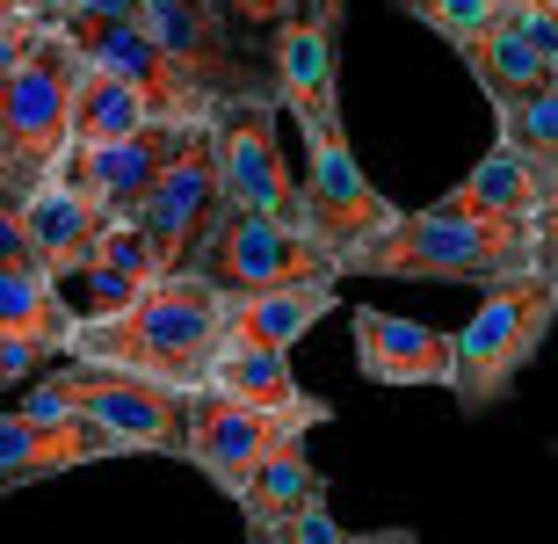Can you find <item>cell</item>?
<instances>
[{
  "label": "cell",
  "mask_w": 558,
  "mask_h": 544,
  "mask_svg": "<svg viewBox=\"0 0 558 544\" xmlns=\"http://www.w3.org/2000/svg\"><path fill=\"white\" fill-rule=\"evenodd\" d=\"M65 356L73 363H109V371L153 377L167 392H210V371L226 356V291L196 269L160 276L153 291H138L124 313L102 319H73L65 335Z\"/></svg>",
  "instance_id": "cell-1"
},
{
  "label": "cell",
  "mask_w": 558,
  "mask_h": 544,
  "mask_svg": "<svg viewBox=\"0 0 558 544\" xmlns=\"http://www.w3.org/2000/svg\"><path fill=\"white\" fill-rule=\"evenodd\" d=\"M537 269V232L464 218V210H392V226L341 254V276H407V283H515Z\"/></svg>",
  "instance_id": "cell-2"
},
{
  "label": "cell",
  "mask_w": 558,
  "mask_h": 544,
  "mask_svg": "<svg viewBox=\"0 0 558 544\" xmlns=\"http://www.w3.org/2000/svg\"><path fill=\"white\" fill-rule=\"evenodd\" d=\"M22 414H81L124 443V458H182L189 443V399L153 385V377L109 371V363H73L22 385Z\"/></svg>",
  "instance_id": "cell-3"
},
{
  "label": "cell",
  "mask_w": 558,
  "mask_h": 544,
  "mask_svg": "<svg viewBox=\"0 0 558 544\" xmlns=\"http://www.w3.org/2000/svg\"><path fill=\"white\" fill-rule=\"evenodd\" d=\"M558 319V276L530 269L515 283H494V291L478 298V313L457 327V371H450V399L464 414H486L500 399L515 392V377L537 363L544 335H551Z\"/></svg>",
  "instance_id": "cell-4"
},
{
  "label": "cell",
  "mask_w": 558,
  "mask_h": 544,
  "mask_svg": "<svg viewBox=\"0 0 558 544\" xmlns=\"http://www.w3.org/2000/svg\"><path fill=\"white\" fill-rule=\"evenodd\" d=\"M73 81H81V51L51 29L29 44V59L0 87V189H15L22 204L37 196L65 160V117H73Z\"/></svg>",
  "instance_id": "cell-5"
},
{
  "label": "cell",
  "mask_w": 558,
  "mask_h": 544,
  "mask_svg": "<svg viewBox=\"0 0 558 544\" xmlns=\"http://www.w3.org/2000/svg\"><path fill=\"white\" fill-rule=\"evenodd\" d=\"M276 95H247V102H218L210 109V168H218V196L232 210H262L276 226L305 232L298 210V182L283 160V131H276Z\"/></svg>",
  "instance_id": "cell-6"
},
{
  "label": "cell",
  "mask_w": 558,
  "mask_h": 544,
  "mask_svg": "<svg viewBox=\"0 0 558 544\" xmlns=\"http://www.w3.org/2000/svg\"><path fill=\"white\" fill-rule=\"evenodd\" d=\"M196 276H210L226 298H254V291H283V283H341L327 247H312L298 226H276L262 210H218Z\"/></svg>",
  "instance_id": "cell-7"
},
{
  "label": "cell",
  "mask_w": 558,
  "mask_h": 544,
  "mask_svg": "<svg viewBox=\"0 0 558 544\" xmlns=\"http://www.w3.org/2000/svg\"><path fill=\"white\" fill-rule=\"evenodd\" d=\"M305 138V182H298V210H305V240L312 247L333 254V269H341V254L363 247L371 232L392 226V196L363 174V160H355L349 131H298Z\"/></svg>",
  "instance_id": "cell-8"
},
{
  "label": "cell",
  "mask_w": 558,
  "mask_h": 544,
  "mask_svg": "<svg viewBox=\"0 0 558 544\" xmlns=\"http://www.w3.org/2000/svg\"><path fill=\"white\" fill-rule=\"evenodd\" d=\"M333 414H276V407H247V399H226V392H196L189 399V443L182 458L204 472L226 501H240V486L262 472L269 450H283L290 436H312L327 428Z\"/></svg>",
  "instance_id": "cell-9"
},
{
  "label": "cell",
  "mask_w": 558,
  "mask_h": 544,
  "mask_svg": "<svg viewBox=\"0 0 558 544\" xmlns=\"http://www.w3.org/2000/svg\"><path fill=\"white\" fill-rule=\"evenodd\" d=\"M59 37L81 51L87 65H109L117 81L138 95L145 109H153V124H210V95L196 81H182V65L167 59L160 44L145 37L138 22H95V15H65Z\"/></svg>",
  "instance_id": "cell-10"
},
{
  "label": "cell",
  "mask_w": 558,
  "mask_h": 544,
  "mask_svg": "<svg viewBox=\"0 0 558 544\" xmlns=\"http://www.w3.org/2000/svg\"><path fill=\"white\" fill-rule=\"evenodd\" d=\"M218 210H226V196H218V168H210V124H189L182 131V153L167 160V174L153 182V196H145V210L131 218V226L153 240V254H160V269H196V254H204L210 226H218Z\"/></svg>",
  "instance_id": "cell-11"
},
{
  "label": "cell",
  "mask_w": 558,
  "mask_h": 544,
  "mask_svg": "<svg viewBox=\"0 0 558 544\" xmlns=\"http://www.w3.org/2000/svg\"><path fill=\"white\" fill-rule=\"evenodd\" d=\"M138 29L182 65V81H196L210 102H247L269 95V73H254L226 37V8L218 0H138Z\"/></svg>",
  "instance_id": "cell-12"
},
{
  "label": "cell",
  "mask_w": 558,
  "mask_h": 544,
  "mask_svg": "<svg viewBox=\"0 0 558 544\" xmlns=\"http://www.w3.org/2000/svg\"><path fill=\"white\" fill-rule=\"evenodd\" d=\"M182 131L189 124H145V131H131V138H117V146H102V153H65L59 182L81 189L87 204L102 210V226H131L145 210V196H153V182L167 174V160L182 153Z\"/></svg>",
  "instance_id": "cell-13"
},
{
  "label": "cell",
  "mask_w": 558,
  "mask_h": 544,
  "mask_svg": "<svg viewBox=\"0 0 558 544\" xmlns=\"http://www.w3.org/2000/svg\"><path fill=\"white\" fill-rule=\"evenodd\" d=\"M269 95L290 109L298 131H333L341 124V73H333V22L319 8H298L269 29Z\"/></svg>",
  "instance_id": "cell-14"
},
{
  "label": "cell",
  "mask_w": 558,
  "mask_h": 544,
  "mask_svg": "<svg viewBox=\"0 0 558 544\" xmlns=\"http://www.w3.org/2000/svg\"><path fill=\"white\" fill-rule=\"evenodd\" d=\"M124 458V443L95 428L81 414H22V407H0V494L8 486H37L59 480V472H81V464Z\"/></svg>",
  "instance_id": "cell-15"
},
{
  "label": "cell",
  "mask_w": 558,
  "mask_h": 544,
  "mask_svg": "<svg viewBox=\"0 0 558 544\" xmlns=\"http://www.w3.org/2000/svg\"><path fill=\"white\" fill-rule=\"evenodd\" d=\"M349 335H355V371L371 377V385H442V392H450L457 341L442 335V327L385 313V305H355Z\"/></svg>",
  "instance_id": "cell-16"
},
{
  "label": "cell",
  "mask_w": 558,
  "mask_h": 544,
  "mask_svg": "<svg viewBox=\"0 0 558 544\" xmlns=\"http://www.w3.org/2000/svg\"><path fill=\"white\" fill-rule=\"evenodd\" d=\"M65 335H73V305H65L59 283L0 269V371L22 377L29 363L65 356Z\"/></svg>",
  "instance_id": "cell-17"
},
{
  "label": "cell",
  "mask_w": 558,
  "mask_h": 544,
  "mask_svg": "<svg viewBox=\"0 0 558 544\" xmlns=\"http://www.w3.org/2000/svg\"><path fill=\"white\" fill-rule=\"evenodd\" d=\"M160 254H153V240H145L138 226H102V240L87 247V262L65 283H81V298H65L73 305V319H102V313H124L138 291H153L160 283Z\"/></svg>",
  "instance_id": "cell-18"
},
{
  "label": "cell",
  "mask_w": 558,
  "mask_h": 544,
  "mask_svg": "<svg viewBox=\"0 0 558 544\" xmlns=\"http://www.w3.org/2000/svg\"><path fill=\"white\" fill-rule=\"evenodd\" d=\"M333 305H341V283H283V291L226 298V341L290 356V349H298V341H305Z\"/></svg>",
  "instance_id": "cell-19"
},
{
  "label": "cell",
  "mask_w": 558,
  "mask_h": 544,
  "mask_svg": "<svg viewBox=\"0 0 558 544\" xmlns=\"http://www.w3.org/2000/svg\"><path fill=\"white\" fill-rule=\"evenodd\" d=\"M537 196H544V174L522 160L515 138H500L494 131V153H478V168L450 189V196H435L442 210H464V218H500V226H530L537 218Z\"/></svg>",
  "instance_id": "cell-20"
},
{
  "label": "cell",
  "mask_w": 558,
  "mask_h": 544,
  "mask_svg": "<svg viewBox=\"0 0 558 544\" xmlns=\"http://www.w3.org/2000/svg\"><path fill=\"white\" fill-rule=\"evenodd\" d=\"M22 226H29V240H37V262H44V276L51 283H65V276L87 262V247L102 240V210L87 204L81 189H65L59 174L22 204Z\"/></svg>",
  "instance_id": "cell-21"
},
{
  "label": "cell",
  "mask_w": 558,
  "mask_h": 544,
  "mask_svg": "<svg viewBox=\"0 0 558 544\" xmlns=\"http://www.w3.org/2000/svg\"><path fill=\"white\" fill-rule=\"evenodd\" d=\"M457 59L472 65L478 95L494 102V124H500V117H515L530 95H544V87H551V65H544L537 44L522 37V22H500V29H486V37L464 44Z\"/></svg>",
  "instance_id": "cell-22"
},
{
  "label": "cell",
  "mask_w": 558,
  "mask_h": 544,
  "mask_svg": "<svg viewBox=\"0 0 558 544\" xmlns=\"http://www.w3.org/2000/svg\"><path fill=\"white\" fill-rule=\"evenodd\" d=\"M153 124V109L131 95L109 65H87L81 59V81H73V117H65V153H102L117 138Z\"/></svg>",
  "instance_id": "cell-23"
},
{
  "label": "cell",
  "mask_w": 558,
  "mask_h": 544,
  "mask_svg": "<svg viewBox=\"0 0 558 544\" xmlns=\"http://www.w3.org/2000/svg\"><path fill=\"white\" fill-rule=\"evenodd\" d=\"M210 392L247 399V407H276V414H333L319 392L298 385L290 356H276V349H240V341H226V356L210 371Z\"/></svg>",
  "instance_id": "cell-24"
},
{
  "label": "cell",
  "mask_w": 558,
  "mask_h": 544,
  "mask_svg": "<svg viewBox=\"0 0 558 544\" xmlns=\"http://www.w3.org/2000/svg\"><path fill=\"white\" fill-rule=\"evenodd\" d=\"M312 494H327V480H319V464H312L305 436H290L283 450H269V458H262V472L240 486V516H247V530H283L290 516L312 501Z\"/></svg>",
  "instance_id": "cell-25"
},
{
  "label": "cell",
  "mask_w": 558,
  "mask_h": 544,
  "mask_svg": "<svg viewBox=\"0 0 558 544\" xmlns=\"http://www.w3.org/2000/svg\"><path fill=\"white\" fill-rule=\"evenodd\" d=\"M399 8H407L421 29H435V37L450 44V51H464V44H478L486 29L515 22L522 0H399Z\"/></svg>",
  "instance_id": "cell-26"
},
{
  "label": "cell",
  "mask_w": 558,
  "mask_h": 544,
  "mask_svg": "<svg viewBox=\"0 0 558 544\" xmlns=\"http://www.w3.org/2000/svg\"><path fill=\"white\" fill-rule=\"evenodd\" d=\"M500 138H515L522 160L537 174H558V81L544 87V95H530L515 117H500Z\"/></svg>",
  "instance_id": "cell-27"
},
{
  "label": "cell",
  "mask_w": 558,
  "mask_h": 544,
  "mask_svg": "<svg viewBox=\"0 0 558 544\" xmlns=\"http://www.w3.org/2000/svg\"><path fill=\"white\" fill-rule=\"evenodd\" d=\"M0 269H15V276H44L37 240H29V226H22V196H15V189H0Z\"/></svg>",
  "instance_id": "cell-28"
},
{
  "label": "cell",
  "mask_w": 558,
  "mask_h": 544,
  "mask_svg": "<svg viewBox=\"0 0 558 544\" xmlns=\"http://www.w3.org/2000/svg\"><path fill=\"white\" fill-rule=\"evenodd\" d=\"M276 544H349V530L333 523V508H327V494H312L298 516H290L283 530H269Z\"/></svg>",
  "instance_id": "cell-29"
},
{
  "label": "cell",
  "mask_w": 558,
  "mask_h": 544,
  "mask_svg": "<svg viewBox=\"0 0 558 544\" xmlns=\"http://www.w3.org/2000/svg\"><path fill=\"white\" fill-rule=\"evenodd\" d=\"M515 22H522V37L544 51V65H551V81H558V0H522Z\"/></svg>",
  "instance_id": "cell-30"
},
{
  "label": "cell",
  "mask_w": 558,
  "mask_h": 544,
  "mask_svg": "<svg viewBox=\"0 0 558 544\" xmlns=\"http://www.w3.org/2000/svg\"><path fill=\"white\" fill-rule=\"evenodd\" d=\"M530 232H537V269L558 276V174H544V196H537V218H530Z\"/></svg>",
  "instance_id": "cell-31"
},
{
  "label": "cell",
  "mask_w": 558,
  "mask_h": 544,
  "mask_svg": "<svg viewBox=\"0 0 558 544\" xmlns=\"http://www.w3.org/2000/svg\"><path fill=\"white\" fill-rule=\"evenodd\" d=\"M218 8H226V15L240 22V29H254V37H269L276 22H283V15H298V8H312V0H218Z\"/></svg>",
  "instance_id": "cell-32"
},
{
  "label": "cell",
  "mask_w": 558,
  "mask_h": 544,
  "mask_svg": "<svg viewBox=\"0 0 558 544\" xmlns=\"http://www.w3.org/2000/svg\"><path fill=\"white\" fill-rule=\"evenodd\" d=\"M8 22H22V29L51 37V29L65 22V0H8Z\"/></svg>",
  "instance_id": "cell-33"
},
{
  "label": "cell",
  "mask_w": 558,
  "mask_h": 544,
  "mask_svg": "<svg viewBox=\"0 0 558 544\" xmlns=\"http://www.w3.org/2000/svg\"><path fill=\"white\" fill-rule=\"evenodd\" d=\"M29 44H37V29H22V22H0V87H8V81L22 73Z\"/></svg>",
  "instance_id": "cell-34"
},
{
  "label": "cell",
  "mask_w": 558,
  "mask_h": 544,
  "mask_svg": "<svg viewBox=\"0 0 558 544\" xmlns=\"http://www.w3.org/2000/svg\"><path fill=\"white\" fill-rule=\"evenodd\" d=\"M65 15H95V22H138V0H65Z\"/></svg>",
  "instance_id": "cell-35"
},
{
  "label": "cell",
  "mask_w": 558,
  "mask_h": 544,
  "mask_svg": "<svg viewBox=\"0 0 558 544\" xmlns=\"http://www.w3.org/2000/svg\"><path fill=\"white\" fill-rule=\"evenodd\" d=\"M349 544H421L414 530H349Z\"/></svg>",
  "instance_id": "cell-36"
},
{
  "label": "cell",
  "mask_w": 558,
  "mask_h": 544,
  "mask_svg": "<svg viewBox=\"0 0 558 544\" xmlns=\"http://www.w3.org/2000/svg\"><path fill=\"white\" fill-rule=\"evenodd\" d=\"M312 8H319V22H333V29H341V15H349V0H312Z\"/></svg>",
  "instance_id": "cell-37"
},
{
  "label": "cell",
  "mask_w": 558,
  "mask_h": 544,
  "mask_svg": "<svg viewBox=\"0 0 558 544\" xmlns=\"http://www.w3.org/2000/svg\"><path fill=\"white\" fill-rule=\"evenodd\" d=\"M247 544H276V537H269V530H247Z\"/></svg>",
  "instance_id": "cell-38"
},
{
  "label": "cell",
  "mask_w": 558,
  "mask_h": 544,
  "mask_svg": "<svg viewBox=\"0 0 558 544\" xmlns=\"http://www.w3.org/2000/svg\"><path fill=\"white\" fill-rule=\"evenodd\" d=\"M0 22H8V0H0Z\"/></svg>",
  "instance_id": "cell-39"
}]
</instances>
